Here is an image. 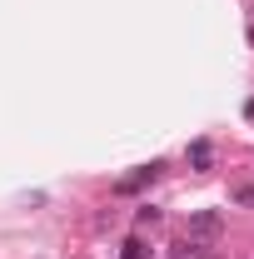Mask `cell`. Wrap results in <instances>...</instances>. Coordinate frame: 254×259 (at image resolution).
Masks as SVG:
<instances>
[{
	"mask_svg": "<svg viewBox=\"0 0 254 259\" xmlns=\"http://www.w3.org/2000/svg\"><path fill=\"white\" fill-rule=\"evenodd\" d=\"M220 229H224V214H215V209L190 214V234H194V239H220Z\"/></svg>",
	"mask_w": 254,
	"mask_h": 259,
	"instance_id": "6da1fadb",
	"label": "cell"
},
{
	"mask_svg": "<svg viewBox=\"0 0 254 259\" xmlns=\"http://www.w3.org/2000/svg\"><path fill=\"white\" fill-rule=\"evenodd\" d=\"M155 175H159V164H145V169H140V175H130V180H120V185H115V190H120V194H135V190H140V185H150V180H155Z\"/></svg>",
	"mask_w": 254,
	"mask_h": 259,
	"instance_id": "7a4b0ae2",
	"label": "cell"
},
{
	"mask_svg": "<svg viewBox=\"0 0 254 259\" xmlns=\"http://www.w3.org/2000/svg\"><path fill=\"white\" fill-rule=\"evenodd\" d=\"M190 164H194V169H209V164H215V150H209V140H194V145H190Z\"/></svg>",
	"mask_w": 254,
	"mask_h": 259,
	"instance_id": "3957f363",
	"label": "cell"
},
{
	"mask_svg": "<svg viewBox=\"0 0 254 259\" xmlns=\"http://www.w3.org/2000/svg\"><path fill=\"white\" fill-rule=\"evenodd\" d=\"M125 259H150V249H145L140 239H125Z\"/></svg>",
	"mask_w": 254,
	"mask_h": 259,
	"instance_id": "277c9868",
	"label": "cell"
},
{
	"mask_svg": "<svg viewBox=\"0 0 254 259\" xmlns=\"http://www.w3.org/2000/svg\"><path fill=\"white\" fill-rule=\"evenodd\" d=\"M190 259H215V254H209V249H194V254Z\"/></svg>",
	"mask_w": 254,
	"mask_h": 259,
	"instance_id": "5b68a950",
	"label": "cell"
}]
</instances>
